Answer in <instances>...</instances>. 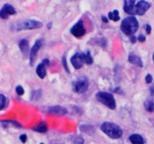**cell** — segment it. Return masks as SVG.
Listing matches in <instances>:
<instances>
[{
	"instance_id": "cell-10",
	"label": "cell",
	"mask_w": 154,
	"mask_h": 144,
	"mask_svg": "<svg viewBox=\"0 0 154 144\" xmlns=\"http://www.w3.org/2000/svg\"><path fill=\"white\" fill-rule=\"evenodd\" d=\"M16 14V11L14 7L10 4H5L0 11V17L2 19H8L10 15Z\"/></svg>"
},
{
	"instance_id": "cell-25",
	"label": "cell",
	"mask_w": 154,
	"mask_h": 144,
	"mask_svg": "<svg viewBox=\"0 0 154 144\" xmlns=\"http://www.w3.org/2000/svg\"><path fill=\"white\" fill-rule=\"evenodd\" d=\"M20 141L23 143H25L26 142V140H27V136H26V134H23L20 135Z\"/></svg>"
},
{
	"instance_id": "cell-4",
	"label": "cell",
	"mask_w": 154,
	"mask_h": 144,
	"mask_svg": "<svg viewBox=\"0 0 154 144\" xmlns=\"http://www.w3.org/2000/svg\"><path fill=\"white\" fill-rule=\"evenodd\" d=\"M88 79L85 77H80L72 83V89L76 93H83L88 89Z\"/></svg>"
},
{
	"instance_id": "cell-3",
	"label": "cell",
	"mask_w": 154,
	"mask_h": 144,
	"mask_svg": "<svg viewBox=\"0 0 154 144\" xmlns=\"http://www.w3.org/2000/svg\"><path fill=\"white\" fill-rule=\"evenodd\" d=\"M95 97L99 102L103 104L110 110L116 109V100L111 93L106 92H98L96 94Z\"/></svg>"
},
{
	"instance_id": "cell-27",
	"label": "cell",
	"mask_w": 154,
	"mask_h": 144,
	"mask_svg": "<svg viewBox=\"0 0 154 144\" xmlns=\"http://www.w3.org/2000/svg\"><path fill=\"white\" fill-rule=\"evenodd\" d=\"M137 40H138V42L142 43V42H144L146 41V37L143 35H140L138 36V38H137Z\"/></svg>"
},
{
	"instance_id": "cell-21",
	"label": "cell",
	"mask_w": 154,
	"mask_h": 144,
	"mask_svg": "<svg viewBox=\"0 0 154 144\" xmlns=\"http://www.w3.org/2000/svg\"><path fill=\"white\" fill-rule=\"evenodd\" d=\"M5 103H6V98L5 95L0 94V111L5 107Z\"/></svg>"
},
{
	"instance_id": "cell-19",
	"label": "cell",
	"mask_w": 154,
	"mask_h": 144,
	"mask_svg": "<svg viewBox=\"0 0 154 144\" xmlns=\"http://www.w3.org/2000/svg\"><path fill=\"white\" fill-rule=\"evenodd\" d=\"M144 107L145 109L147 112L152 113L154 111V102L152 100L148 99L145 101L144 103Z\"/></svg>"
},
{
	"instance_id": "cell-12",
	"label": "cell",
	"mask_w": 154,
	"mask_h": 144,
	"mask_svg": "<svg viewBox=\"0 0 154 144\" xmlns=\"http://www.w3.org/2000/svg\"><path fill=\"white\" fill-rule=\"evenodd\" d=\"M134 4H135L134 0H126V1H125L123 7L124 11L128 14H131V15L136 14L135 9H134V6H135Z\"/></svg>"
},
{
	"instance_id": "cell-26",
	"label": "cell",
	"mask_w": 154,
	"mask_h": 144,
	"mask_svg": "<svg viewBox=\"0 0 154 144\" xmlns=\"http://www.w3.org/2000/svg\"><path fill=\"white\" fill-rule=\"evenodd\" d=\"M145 29H146V32L147 35H149L151 33V30H152V28H151L150 25L146 24L145 25Z\"/></svg>"
},
{
	"instance_id": "cell-5",
	"label": "cell",
	"mask_w": 154,
	"mask_h": 144,
	"mask_svg": "<svg viewBox=\"0 0 154 144\" xmlns=\"http://www.w3.org/2000/svg\"><path fill=\"white\" fill-rule=\"evenodd\" d=\"M72 65L74 68L80 69L85 63V53H75L70 59Z\"/></svg>"
},
{
	"instance_id": "cell-7",
	"label": "cell",
	"mask_w": 154,
	"mask_h": 144,
	"mask_svg": "<svg viewBox=\"0 0 154 144\" xmlns=\"http://www.w3.org/2000/svg\"><path fill=\"white\" fill-rule=\"evenodd\" d=\"M70 32L76 38H81L85 34V29L82 20H79L70 29Z\"/></svg>"
},
{
	"instance_id": "cell-6",
	"label": "cell",
	"mask_w": 154,
	"mask_h": 144,
	"mask_svg": "<svg viewBox=\"0 0 154 144\" xmlns=\"http://www.w3.org/2000/svg\"><path fill=\"white\" fill-rule=\"evenodd\" d=\"M42 26V23L38 20H27L18 25L17 29L18 30L21 29H39Z\"/></svg>"
},
{
	"instance_id": "cell-18",
	"label": "cell",
	"mask_w": 154,
	"mask_h": 144,
	"mask_svg": "<svg viewBox=\"0 0 154 144\" xmlns=\"http://www.w3.org/2000/svg\"><path fill=\"white\" fill-rule=\"evenodd\" d=\"M108 18L111 20H113L114 22L119 21L120 17H119V12L118 10H114L113 11H110L108 14Z\"/></svg>"
},
{
	"instance_id": "cell-2",
	"label": "cell",
	"mask_w": 154,
	"mask_h": 144,
	"mask_svg": "<svg viewBox=\"0 0 154 144\" xmlns=\"http://www.w3.org/2000/svg\"><path fill=\"white\" fill-rule=\"evenodd\" d=\"M139 24L137 19L133 16L124 19L121 23V30L126 35H134L138 29Z\"/></svg>"
},
{
	"instance_id": "cell-16",
	"label": "cell",
	"mask_w": 154,
	"mask_h": 144,
	"mask_svg": "<svg viewBox=\"0 0 154 144\" xmlns=\"http://www.w3.org/2000/svg\"><path fill=\"white\" fill-rule=\"evenodd\" d=\"M128 139L132 144H144L143 138L137 134H133L130 135Z\"/></svg>"
},
{
	"instance_id": "cell-13",
	"label": "cell",
	"mask_w": 154,
	"mask_h": 144,
	"mask_svg": "<svg viewBox=\"0 0 154 144\" xmlns=\"http://www.w3.org/2000/svg\"><path fill=\"white\" fill-rule=\"evenodd\" d=\"M19 48H20V50L22 52V53H23L25 56H27L28 54H29V42L25 39L20 40V42H19Z\"/></svg>"
},
{
	"instance_id": "cell-1",
	"label": "cell",
	"mask_w": 154,
	"mask_h": 144,
	"mask_svg": "<svg viewBox=\"0 0 154 144\" xmlns=\"http://www.w3.org/2000/svg\"><path fill=\"white\" fill-rule=\"evenodd\" d=\"M100 130L111 139L117 140L122 137V130L118 125L106 122L100 125Z\"/></svg>"
},
{
	"instance_id": "cell-24",
	"label": "cell",
	"mask_w": 154,
	"mask_h": 144,
	"mask_svg": "<svg viewBox=\"0 0 154 144\" xmlns=\"http://www.w3.org/2000/svg\"><path fill=\"white\" fill-rule=\"evenodd\" d=\"M145 80H146V83H148V84H149V83H152V75L149 74H146V77H145Z\"/></svg>"
},
{
	"instance_id": "cell-33",
	"label": "cell",
	"mask_w": 154,
	"mask_h": 144,
	"mask_svg": "<svg viewBox=\"0 0 154 144\" xmlns=\"http://www.w3.org/2000/svg\"><path fill=\"white\" fill-rule=\"evenodd\" d=\"M152 59H153V61H154V53H153V55H152Z\"/></svg>"
},
{
	"instance_id": "cell-29",
	"label": "cell",
	"mask_w": 154,
	"mask_h": 144,
	"mask_svg": "<svg viewBox=\"0 0 154 144\" xmlns=\"http://www.w3.org/2000/svg\"><path fill=\"white\" fill-rule=\"evenodd\" d=\"M137 39L136 38V36H134V35H131V42L132 44H134L136 42H137Z\"/></svg>"
},
{
	"instance_id": "cell-23",
	"label": "cell",
	"mask_w": 154,
	"mask_h": 144,
	"mask_svg": "<svg viewBox=\"0 0 154 144\" xmlns=\"http://www.w3.org/2000/svg\"><path fill=\"white\" fill-rule=\"evenodd\" d=\"M62 62H63V68H64V69L66 71V72H67V73H69V68H68L67 63H66V57H65V56L63 57V60H62Z\"/></svg>"
},
{
	"instance_id": "cell-30",
	"label": "cell",
	"mask_w": 154,
	"mask_h": 144,
	"mask_svg": "<svg viewBox=\"0 0 154 144\" xmlns=\"http://www.w3.org/2000/svg\"><path fill=\"white\" fill-rule=\"evenodd\" d=\"M149 92H150L151 96H153L154 95V85H152L149 88Z\"/></svg>"
},
{
	"instance_id": "cell-14",
	"label": "cell",
	"mask_w": 154,
	"mask_h": 144,
	"mask_svg": "<svg viewBox=\"0 0 154 144\" xmlns=\"http://www.w3.org/2000/svg\"><path fill=\"white\" fill-rule=\"evenodd\" d=\"M128 62L131 64L134 65L136 66H138V67L142 68L143 67V62H142L141 59L139 56H136L135 54H130L128 56Z\"/></svg>"
},
{
	"instance_id": "cell-32",
	"label": "cell",
	"mask_w": 154,
	"mask_h": 144,
	"mask_svg": "<svg viewBox=\"0 0 154 144\" xmlns=\"http://www.w3.org/2000/svg\"><path fill=\"white\" fill-rule=\"evenodd\" d=\"M51 25H52V24H51V23H48V29H51Z\"/></svg>"
},
{
	"instance_id": "cell-31",
	"label": "cell",
	"mask_w": 154,
	"mask_h": 144,
	"mask_svg": "<svg viewBox=\"0 0 154 144\" xmlns=\"http://www.w3.org/2000/svg\"><path fill=\"white\" fill-rule=\"evenodd\" d=\"M101 20H102V21L103 22V23H108V22H109V20H108V18L106 17H105V16H103V17H101Z\"/></svg>"
},
{
	"instance_id": "cell-28",
	"label": "cell",
	"mask_w": 154,
	"mask_h": 144,
	"mask_svg": "<svg viewBox=\"0 0 154 144\" xmlns=\"http://www.w3.org/2000/svg\"><path fill=\"white\" fill-rule=\"evenodd\" d=\"M42 63H43L44 65H45V66H46V67H48V65H49V63H50V62H49V59H44L43 60H42Z\"/></svg>"
},
{
	"instance_id": "cell-11",
	"label": "cell",
	"mask_w": 154,
	"mask_h": 144,
	"mask_svg": "<svg viewBox=\"0 0 154 144\" xmlns=\"http://www.w3.org/2000/svg\"><path fill=\"white\" fill-rule=\"evenodd\" d=\"M47 111H48V113L49 114L56 116H64L67 114V110H66V108L59 105L48 107Z\"/></svg>"
},
{
	"instance_id": "cell-9",
	"label": "cell",
	"mask_w": 154,
	"mask_h": 144,
	"mask_svg": "<svg viewBox=\"0 0 154 144\" xmlns=\"http://www.w3.org/2000/svg\"><path fill=\"white\" fill-rule=\"evenodd\" d=\"M150 6V4L148 2L143 1V0L139 1V2H137V3L136 4L135 6H134L136 14H138V15H143V14L146 13V11L149 9Z\"/></svg>"
},
{
	"instance_id": "cell-22",
	"label": "cell",
	"mask_w": 154,
	"mask_h": 144,
	"mask_svg": "<svg viewBox=\"0 0 154 144\" xmlns=\"http://www.w3.org/2000/svg\"><path fill=\"white\" fill-rule=\"evenodd\" d=\"M16 92H17V95L20 96V95H23L24 94V89L21 86H17L16 87Z\"/></svg>"
},
{
	"instance_id": "cell-8",
	"label": "cell",
	"mask_w": 154,
	"mask_h": 144,
	"mask_svg": "<svg viewBox=\"0 0 154 144\" xmlns=\"http://www.w3.org/2000/svg\"><path fill=\"white\" fill-rule=\"evenodd\" d=\"M42 39H38L32 46V49L30 50V53H29V64H30L31 66L33 65L35 59H36L37 53H38V50H40V48H42Z\"/></svg>"
},
{
	"instance_id": "cell-20",
	"label": "cell",
	"mask_w": 154,
	"mask_h": 144,
	"mask_svg": "<svg viewBox=\"0 0 154 144\" xmlns=\"http://www.w3.org/2000/svg\"><path fill=\"white\" fill-rule=\"evenodd\" d=\"M85 63L87 65H91L93 63V58L89 51H87L85 53Z\"/></svg>"
},
{
	"instance_id": "cell-15",
	"label": "cell",
	"mask_w": 154,
	"mask_h": 144,
	"mask_svg": "<svg viewBox=\"0 0 154 144\" xmlns=\"http://www.w3.org/2000/svg\"><path fill=\"white\" fill-rule=\"evenodd\" d=\"M36 74L41 79H44L46 76V66L42 62L38 64L36 67Z\"/></svg>"
},
{
	"instance_id": "cell-17",
	"label": "cell",
	"mask_w": 154,
	"mask_h": 144,
	"mask_svg": "<svg viewBox=\"0 0 154 144\" xmlns=\"http://www.w3.org/2000/svg\"><path fill=\"white\" fill-rule=\"evenodd\" d=\"M32 130L38 132V133H45L48 131V125L45 121H42L38 125L32 128Z\"/></svg>"
}]
</instances>
